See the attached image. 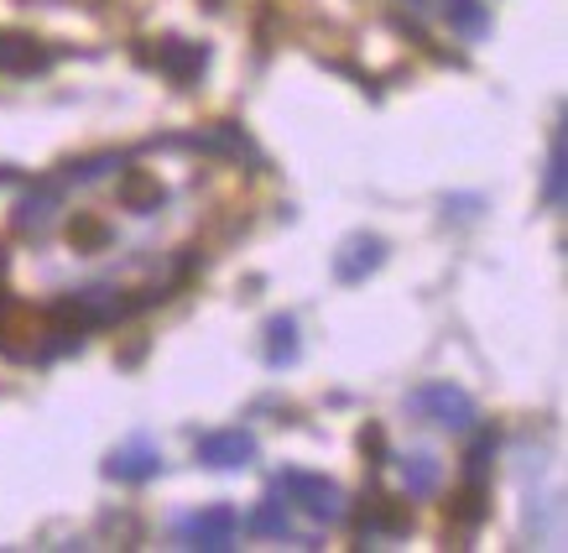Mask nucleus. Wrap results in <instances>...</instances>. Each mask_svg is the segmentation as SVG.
Wrapping results in <instances>:
<instances>
[{"mask_svg":"<svg viewBox=\"0 0 568 553\" xmlns=\"http://www.w3.org/2000/svg\"><path fill=\"white\" fill-rule=\"evenodd\" d=\"M276 496H287V506H297L308 522L318 527H334V522H345L349 502L345 491L328 481V475H313V470H282L276 475Z\"/></svg>","mask_w":568,"mask_h":553,"instance_id":"1","label":"nucleus"},{"mask_svg":"<svg viewBox=\"0 0 568 553\" xmlns=\"http://www.w3.org/2000/svg\"><path fill=\"white\" fill-rule=\"evenodd\" d=\"M407 413H417L423 423H438L448 433H469L480 423V408L469 398L465 386H454V381H428V386H417L413 398H407Z\"/></svg>","mask_w":568,"mask_h":553,"instance_id":"2","label":"nucleus"},{"mask_svg":"<svg viewBox=\"0 0 568 553\" xmlns=\"http://www.w3.org/2000/svg\"><path fill=\"white\" fill-rule=\"evenodd\" d=\"M235 533H241V517H235L230 506H204V512H193V517L178 522L183 549H204V553L235 549Z\"/></svg>","mask_w":568,"mask_h":553,"instance_id":"3","label":"nucleus"},{"mask_svg":"<svg viewBox=\"0 0 568 553\" xmlns=\"http://www.w3.org/2000/svg\"><path fill=\"white\" fill-rule=\"evenodd\" d=\"M152 63L168 73L178 89H193V79H204V69H209V48L204 42H189V37H162L152 52Z\"/></svg>","mask_w":568,"mask_h":553,"instance_id":"4","label":"nucleus"},{"mask_svg":"<svg viewBox=\"0 0 568 553\" xmlns=\"http://www.w3.org/2000/svg\"><path fill=\"white\" fill-rule=\"evenodd\" d=\"M52 63H58V52L42 48L37 37L0 32V73H6V79H32V73H48Z\"/></svg>","mask_w":568,"mask_h":553,"instance_id":"5","label":"nucleus"},{"mask_svg":"<svg viewBox=\"0 0 568 553\" xmlns=\"http://www.w3.org/2000/svg\"><path fill=\"white\" fill-rule=\"evenodd\" d=\"M251 460H256V433L220 429L199 439V465H209V470H245Z\"/></svg>","mask_w":568,"mask_h":553,"instance_id":"6","label":"nucleus"},{"mask_svg":"<svg viewBox=\"0 0 568 553\" xmlns=\"http://www.w3.org/2000/svg\"><path fill=\"white\" fill-rule=\"evenodd\" d=\"M381 261H386V241L361 230V235H349L339 251H334V276L339 282H365L371 272H381Z\"/></svg>","mask_w":568,"mask_h":553,"instance_id":"7","label":"nucleus"},{"mask_svg":"<svg viewBox=\"0 0 568 553\" xmlns=\"http://www.w3.org/2000/svg\"><path fill=\"white\" fill-rule=\"evenodd\" d=\"M156 470H162V454H156L146 439H131L125 450H115L104 460V475L121 485H146V481H156Z\"/></svg>","mask_w":568,"mask_h":553,"instance_id":"8","label":"nucleus"},{"mask_svg":"<svg viewBox=\"0 0 568 553\" xmlns=\"http://www.w3.org/2000/svg\"><path fill=\"white\" fill-rule=\"evenodd\" d=\"M407 527H413V517H407V512H396V502L371 496V506H365V517H361V543L365 549H381V543L407 537Z\"/></svg>","mask_w":568,"mask_h":553,"instance_id":"9","label":"nucleus"},{"mask_svg":"<svg viewBox=\"0 0 568 553\" xmlns=\"http://www.w3.org/2000/svg\"><path fill=\"white\" fill-rule=\"evenodd\" d=\"M193 147L209 157H230V162H256L261 168V152L251 147V137H245L235 121H220V125H209V131H199L193 137Z\"/></svg>","mask_w":568,"mask_h":553,"instance_id":"10","label":"nucleus"},{"mask_svg":"<svg viewBox=\"0 0 568 553\" xmlns=\"http://www.w3.org/2000/svg\"><path fill=\"white\" fill-rule=\"evenodd\" d=\"M52 214H58V183H42V189H32L27 199H21L11 220H17L21 235H37V241H42V235L52 230Z\"/></svg>","mask_w":568,"mask_h":553,"instance_id":"11","label":"nucleus"},{"mask_svg":"<svg viewBox=\"0 0 568 553\" xmlns=\"http://www.w3.org/2000/svg\"><path fill=\"white\" fill-rule=\"evenodd\" d=\"M402 485H407V496H413V502L438 496V485H444V465H438V454H428V450L402 454Z\"/></svg>","mask_w":568,"mask_h":553,"instance_id":"12","label":"nucleus"},{"mask_svg":"<svg viewBox=\"0 0 568 553\" xmlns=\"http://www.w3.org/2000/svg\"><path fill=\"white\" fill-rule=\"evenodd\" d=\"M121 204L131 214H156V209L168 204V189H162V178L131 168V173H121Z\"/></svg>","mask_w":568,"mask_h":553,"instance_id":"13","label":"nucleus"},{"mask_svg":"<svg viewBox=\"0 0 568 553\" xmlns=\"http://www.w3.org/2000/svg\"><path fill=\"white\" fill-rule=\"evenodd\" d=\"M266 365L272 371H287V365L303 355V340H297V319H287V313H276L272 324H266Z\"/></svg>","mask_w":568,"mask_h":553,"instance_id":"14","label":"nucleus"},{"mask_svg":"<svg viewBox=\"0 0 568 553\" xmlns=\"http://www.w3.org/2000/svg\"><path fill=\"white\" fill-rule=\"evenodd\" d=\"M444 21L465 42H485L490 37V6L485 0H444Z\"/></svg>","mask_w":568,"mask_h":553,"instance_id":"15","label":"nucleus"},{"mask_svg":"<svg viewBox=\"0 0 568 553\" xmlns=\"http://www.w3.org/2000/svg\"><path fill=\"white\" fill-rule=\"evenodd\" d=\"M485 517H490V506H485V485H469L465 496L448 506V533L465 537V543H469V537L480 533V522H485Z\"/></svg>","mask_w":568,"mask_h":553,"instance_id":"16","label":"nucleus"},{"mask_svg":"<svg viewBox=\"0 0 568 553\" xmlns=\"http://www.w3.org/2000/svg\"><path fill=\"white\" fill-rule=\"evenodd\" d=\"M245 533H256V537H287V533H293V506H287L272 491V496H266V502H261L256 512L245 517Z\"/></svg>","mask_w":568,"mask_h":553,"instance_id":"17","label":"nucleus"},{"mask_svg":"<svg viewBox=\"0 0 568 553\" xmlns=\"http://www.w3.org/2000/svg\"><path fill=\"white\" fill-rule=\"evenodd\" d=\"M564 189H568L564 131H552V152H548V168H542V209H564Z\"/></svg>","mask_w":568,"mask_h":553,"instance_id":"18","label":"nucleus"},{"mask_svg":"<svg viewBox=\"0 0 568 553\" xmlns=\"http://www.w3.org/2000/svg\"><path fill=\"white\" fill-rule=\"evenodd\" d=\"M475 433V429H469ZM496 429H485V433H475V444H469V454H465V481L469 485H485V475H490V460H496Z\"/></svg>","mask_w":568,"mask_h":553,"instance_id":"19","label":"nucleus"},{"mask_svg":"<svg viewBox=\"0 0 568 553\" xmlns=\"http://www.w3.org/2000/svg\"><path fill=\"white\" fill-rule=\"evenodd\" d=\"M69 235H73V245L79 251H94V245H110V225L104 220H89V214H79L69 225Z\"/></svg>","mask_w":568,"mask_h":553,"instance_id":"20","label":"nucleus"},{"mask_svg":"<svg viewBox=\"0 0 568 553\" xmlns=\"http://www.w3.org/2000/svg\"><path fill=\"white\" fill-rule=\"evenodd\" d=\"M115 168H121V157L104 152V157H89V162H73L69 178H73V183H100V178H110Z\"/></svg>","mask_w":568,"mask_h":553,"instance_id":"21","label":"nucleus"},{"mask_svg":"<svg viewBox=\"0 0 568 553\" xmlns=\"http://www.w3.org/2000/svg\"><path fill=\"white\" fill-rule=\"evenodd\" d=\"M361 450L376 454L371 465H386V460H381V454H386V433H381V429H365V433H361Z\"/></svg>","mask_w":568,"mask_h":553,"instance_id":"22","label":"nucleus"},{"mask_svg":"<svg viewBox=\"0 0 568 553\" xmlns=\"http://www.w3.org/2000/svg\"><path fill=\"white\" fill-rule=\"evenodd\" d=\"M402 6H413V11H428V0H402Z\"/></svg>","mask_w":568,"mask_h":553,"instance_id":"23","label":"nucleus"},{"mask_svg":"<svg viewBox=\"0 0 568 553\" xmlns=\"http://www.w3.org/2000/svg\"><path fill=\"white\" fill-rule=\"evenodd\" d=\"M6 261H11V257H6V245H0V272H6Z\"/></svg>","mask_w":568,"mask_h":553,"instance_id":"24","label":"nucleus"}]
</instances>
